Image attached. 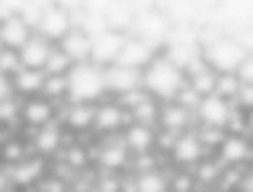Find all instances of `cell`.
I'll return each instance as SVG.
<instances>
[{
	"mask_svg": "<svg viewBox=\"0 0 253 192\" xmlns=\"http://www.w3.org/2000/svg\"><path fill=\"white\" fill-rule=\"evenodd\" d=\"M109 90H106V68L86 61L74 64V71L68 74V103L77 106H96Z\"/></svg>",
	"mask_w": 253,
	"mask_h": 192,
	"instance_id": "cell-1",
	"label": "cell"
},
{
	"mask_svg": "<svg viewBox=\"0 0 253 192\" xmlns=\"http://www.w3.org/2000/svg\"><path fill=\"white\" fill-rule=\"evenodd\" d=\"M186 83H189L186 80V71H179L164 55L144 71V90L154 99H161V103H176V96L186 90Z\"/></svg>",
	"mask_w": 253,
	"mask_h": 192,
	"instance_id": "cell-2",
	"label": "cell"
},
{
	"mask_svg": "<svg viewBox=\"0 0 253 192\" xmlns=\"http://www.w3.org/2000/svg\"><path fill=\"white\" fill-rule=\"evenodd\" d=\"M205 61L215 74H237L241 64L247 61V51H244L241 42H231V38H218L215 45H205L202 48Z\"/></svg>",
	"mask_w": 253,
	"mask_h": 192,
	"instance_id": "cell-3",
	"label": "cell"
},
{
	"mask_svg": "<svg viewBox=\"0 0 253 192\" xmlns=\"http://www.w3.org/2000/svg\"><path fill=\"white\" fill-rule=\"evenodd\" d=\"M6 173H10V183L16 189L32 192V186H39V183L48 176V160H45V157H39V154H32V157H26V160L6 167Z\"/></svg>",
	"mask_w": 253,
	"mask_h": 192,
	"instance_id": "cell-4",
	"label": "cell"
},
{
	"mask_svg": "<svg viewBox=\"0 0 253 192\" xmlns=\"http://www.w3.org/2000/svg\"><path fill=\"white\" fill-rule=\"evenodd\" d=\"M131 160V151L128 144H125L122 135H109L99 141V151H96V163L103 173H119V170L125 167V163Z\"/></svg>",
	"mask_w": 253,
	"mask_h": 192,
	"instance_id": "cell-5",
	"label": "cell"
},
{
	"mask_svg": "<svg viewBox=\"0 0 253 192\" xmlns=\"http://www.w3.org/2000/svg\"><path fill=\"white\" fill-rule=\"evenodd\" d=\"M39 36H45L48 42H61L68 32H74V16H71V10L68 6H55V3H48L45 6V16H42V23H39Z\"/></svg>",
	"mask_w": 253,
	"mask_h": 192,
	"instance_id": "cell-6",
	"label": "cell"
},
{
	"mask_svg": "<svg viewBox=\"0 0 253 192\" xmlns=\"http://www.w3.org/2000/svg\"><path fill=\"white\" fill-rule=\"evenodd\" d=\"M106 90H109L116 99L135 93V90H144V71L112 64V68H106Z\"/></svg>",
	"mask_w": 253,
	"mask_h": 192,
	"instance_id": "cell-7",
	"label": "cell"
},
{
	"mask_svg": "<svg viewBox=\"0 0 253 192\" xmlns=\"http://www.w3.org/2000/svg\"><path fill=\"white\" fill-rule=\"evenodd\" d=\"M234 109H237V106H234V103H228V99H221V96H205V99H202V106L196 109V115L202 118L205 128H218V131H224V128L231 125V118H234Z\"/></svg>",
	"mask_w": 253,
	"mask_h": 192,
	"instance_id": "cell-8",
	"label": "cell"
},
{
	"mask_svg": "<svg viewBox=\"0 0 253 192\" xmlns=\"http://www.w3.org/2000/svg\"><path fill=\"white\" fill-rule=\"evenodd\" d=\"M128 125H131V115H128V112H125L119 103L96 106V125H93V131H96V135H103V138L122 135Z\"/></svg>",
	"mask_w": 253,
	"mask_h": 192,
	"instance_id": "cell-9",
	"label": "cell"
},
{
	"mask_svg": "<svg viewBox=\"0 0 253 192\" xmlns=\"http://www.w3.org/2000/svg\"><path fill=\"white\" fill-rule=\"evenodd\" d=\"M58 125L71 135H84V131H93L96 125V106H77L68 103L61 112H58Z\"/></svg>",
	"mask_w": 253,
	"mask_h": 192,
	"instance_id": "cell-10",
	"label": "cell"
},
{
	"mask_svg": "<svg viewBox=\"0 0 253 192\" xmlns=\"http://www.w3.org/2000/svg\"><path fill=\"white\" fill-rule=\"evenodd\" d=\"M58 106L48 103L45 96H36V99H23V125H29L32 131L39 128H48V125L58 122Z\"/></svg>",
	"mask_w": 253,
	"mask_h": 192,
	"instance_id": "cell-11",
	"label": "cell"
},
{
	"mask_svg": "<svg viewBox=\"0 0 253 192\" xmlns=\"http://www.w3.org/2000/svg\"><path fill=\"white\" fill-rule=\"evenodd\" d=\"M29 144H32V154H39V157H55V154H61L64 151V128L61 125H48V128H39V131H32L29 135Z\"/></svg>",
	"mask_w": 253,
	"mask_h": 192,
	"instance_id": "cell-12",
	"label": "cell"
},
{
	"mask_svg": "<svg viewBox=\"0 0 253 192\" xmlns=\"http://www.w3.org/2000/svg\"><path fill=\"white\" fill-rule=\"evenodd\" d=\"M55 48H58L55 42H48L45 36L32 32V38L26 42V48L19 51V61H23V68H29V71H45V64H48V58H51Z\"/></svg>",
	"mask_w": 253,
	"mask_h": 192,
	"instance_id": "cell-13",
	"label": "cell"
},
{
	"mask_svg": "<svg viewBox=\"0 0 253 192\" xmlns=\"http://www.w3.org/2000/svg\"><path fill=\"white\" fill-rule=\"evenodd\" d=\"M125 38L128 36H119V32H106V36L93 38V64L112 68V64L119 61V55H122V48H125Z\"/></svg>",
	"mask_w": 253,
	"mask_h": 192,
	"instance_id": "cell-14",
	"label": "cell"
},
{
	"mask_svg": "<svg viewBox=\"0 0 253 192\" xmlns=\"http://www.w3.org/2000/svg\"><path fill=\"white\" fill-rule=\"evenodd\" d=\"M29 38H32V29L23 23V16H19V13L0 23V42H3L6 51H23Z\"/></svg>",
	"mask_w": 253,
	"mask_h": 192,
	"instance_id": "cell-15",
	"label": "cell"
},
{
	"mask_svg": "<svg viewBox=\"0 0 253 192\" xmlns=\"http://www.w3.org/2000/svg\"><path fill=\"white\" fill-rule=\"evenodd\" d=\"M170 157L179 163V167H196V163H202V157H205V144H202V138L199 135H179V141H176V148L170 151Z\"/></svg>",
	"mask_w": 253,
	"mask_h": 192,
	"instance_id": "cell-16",
	"label": "cell"
},
{
	"mask_svg": "<svg viewBox=\"0 0 253 192\" xmlns=\"http://www.w3.org/2000/svg\"><path fill=\"white\" fill-rule=\"evenodd\" d=\"M58 48H61L74 64H86V61H93V38L86 36V32H81V29L68 32V36L58 42Z\"/></svg>",
	"mask_w": 253,
	"mask_h": 192,
	"instance_id": "cell-17",
	"label": "cell"
},
{
	"mask_svg": "<svg viewBox=\"0 0 253 192\" xmlns=\"http://www.w3.org/2000/svg\"><path fill=\"white\" fill-rule=\"evenodd\" d=\"M45 80H48V74H45V71L23 68L16 77H13V93H16L19 99H36V96H42Z\"/></svg>",
	"mask_w": 253,
	"mask_h": 192,
	"instance_id": "cell-18",
	"label": "cell"
},
{
	"mask_svg": "<svg viewBox=\"0 0 253 192\" xmlns=\"http://www.w3.org/2000/svg\"><path fill=\"white\" fill-rule=\"evenodd\" d=\"M122 138H125V144H128L131 157H144L157 144V128H148V125H135V122H131L128 128L122 131Z\"/></svg>",
	"mask_w": 253,
	"mask_h": 192,
	"instance_id": "cell-19",
	"label": "cell"
},
{
	"mask_svg": "<svg viewBox=\"0 0 253 192\" xmlns=\"http://www.w3.org/2000/svg\"><path fill=\"white\" fill-rule=\"evenodd\" d=\"M218 154H221L224 163L237 167V163H244V160H250V157H253V148H250V141L244 135H228V138H224V144L218 148Z\"/></svg>",
	"mask_w": 253,
	"mask_h": 192,
	"instance_id": "cell-20",
	"label": "cell"
},
{
	"mask_svg": "<svg viewBox=\"0 0 253 192\" xmlns=\"http://www.w3.org/2000/svg\"><path fill=\"white\" fill-rule=\"evenodd\" d=\"M189 128V109L179 103H164L161 106V131H173V135H186Z\"/></svg>",
	"mask_w": 253,
	"mask_h": 192,
	"instance_id": "cell-21",
	"label": "cell"
},
{
	"mask_svg": "<svg viewBox=\"0 0 253 192\" xmlns=\"http://www.w3.org/2000/svg\"><path fill=\"white\" fill-rule=\"evenodd\" d=\"M167 189H170L167 176H164L161 170H148V173H138L135 180L128 183L125 192H167Z\"/></svg>",
	"mask_w": 253,
	"mask_h": 192,
	"instance_id": "cell-22",
	"label": "cell"
},
{
	"mask_svg": "<svg viewBox=\"0 0 253 192\" xmlns=\"http://www.w3.org/2000/svg\"><path fill=\"white\" fill-rule=\"evenodd\" d=\"M71 71H74V61H71L61 48H55L51 58H48V64H45V74H48V77H68Z\"/></svg>",
	"mask_w": 253,
	"mask_h": 192,
	"instance_id": "cell-23",
	"label": "cell"
},
{
	"mask_svg": "<svg viewBox=\"0 0 253 192\" xmlns=\"http://www.w3.org/2000/svg\"><path fill=\"white\" fill-rule=\"evenodd\" d=\"M237 93H241V80H237V74H218L215 96L228 99V103H237Z\"/></svg>",
	"mask_w": 253,
	"mask_h": 192,
	"instance_id": "cell-24",
	"label": "cell"
},
{
	"mask_svg": "<svg viewBox=\"0 0 253 192\" xmlns=\"http://www.w3.org/2000/svg\"><path fill=\"white\" fill-rule=\"evenodd\" d=\"M42 96L48 99V103H55V106L61 103V99H68V77H48Z\"/></svg>",
	"mask_w": 253,
	"mask_h": 192,
	"instance_id": "cell-25",
	"label": "cell"
},
{
	"mask_svg": "<svg viewBox=\"0 0 253 192\" xmlns=\"http://www.w3.org/2000/svg\"><path fill=\"white\" fill-rule=\"evenodd\" d=\"M0 71H3L6 77H16L19 71H23V61H19V51H3V55H0Z\"/></svg>",
	"mask_w": 253,
	"mask_h": 192,
	"instance_id": "cell-26",
	"label": "cell"
},
{
	"mask_svg": "<svg viewBox=\"0 0 253 192\" xmlns=\"http://www.w3.org/2000/svg\"><path fill=\"white\" fill-rule=\"evenodd\" d=\"M237 80L241 83H253V58L247 55V61L241 64V71H237Z\"/></svg>",
	"mask_w": 253,
	"mask_h": 192,
	"instance_id": "cell-27",
	"label": "cell"
},
{
	"mask_svg": "<svg viewBox=\"0 0 253 192\" xmlns=\"http://www.w3.org/2000/svg\"><path fill=\"white\" fill-rule=\"evenodd\" d=\"M10 96H13V80L3 74V71H0V103H6Z\"/></svg>",
	"mask_w": 253,
	"mask_h": 192,
	"instance_id": "cell-28",
	"label": "cell"
},
{
	"mask_svg": "<svg viewBox=\"0 0 253 192\" xmlns=\"http://www.w3.org/2000/svg\"><path fill=\"white\" fill-rule=\"evenodd\" d=\"M241 186H244V192H253V170H250V173L241 180Z\"/></svg>",
	"mask_w": 253,
	"mask_h": 192,
	"instance_id": "cell-29",
	"label": "cell"
},
{
	"mask_svg": "<svg viewBox=\"0 0 253 192\" xmlns=\"http://www.w3.org/2000/svg\"><path fill=\"white\" fill-rule=\"evenodd\" d=\"M3 141H6V131L0 128V151H3Z\"/></svg>",
	"mask_w": 253,
	"mask_h": 192,
	"instance_id": "cell-30",
	"label": "cell"
},
{
	"mask_svg": "<svg viewBox=\"0 0 253 192\" xmlns=\"http://www.w3.org/2000/svg\"><path fill=\"white\" fill-rule=\"evenodd\" d=\"M3 51H6V48H3V42H0V55H3Z\"/></svg>",
	"mask_w": 253,
	"mask_h": 192,
	"instance_id": "cell-31",
	"label": "cell"
},
{
	"mask_svg": "<svg viewBox=\"0 0 253 192\" xmlns=\"http://www.w3.org/2000/svg\"><path fill=\"white\" fill-rule=\"evenodd\" d=\"M0 23H3V16H0Z\"/></svg>",
	"mask_w": 253,
	"mask_h": 192,
	"instance_id": "cell-32",
	"label": "cell"
}]
</instances>
